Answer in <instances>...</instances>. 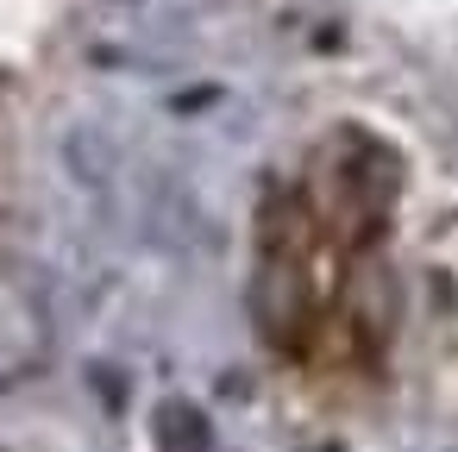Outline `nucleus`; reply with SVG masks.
<instances>
[{
	"instance_id": "nucleus-1",
	"label": "nucleus",
	"mask_w": 458,
	"mask_h": 452,
	"mask_svg": "<svg viewBox=\"0 0 458 452\" xmlns=\"http://www.w3.org/2000/svg\"><path fill=\"white\" fill-rule=\"evenodd\" d=\"M157 452H214V427L195 402H164L157 408Z\"/></svg>"
}]
</instances>
